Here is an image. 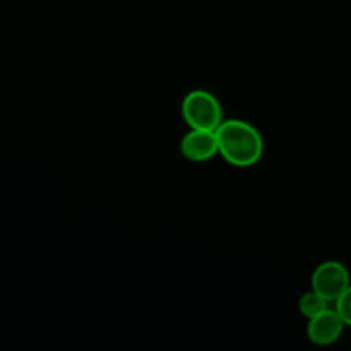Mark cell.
Wrapping results in <instances>:
<instances>
[{"instance_id": "cell-1", "label": "cell", "mask_w": 351, "mask_h": 351, "mask_svg": "<svg viewBox=\"0 0 351 351\" xmlns=\"http://www.w3.org/2000/svg\"><path fill=\"white\" fill-rule=\"evenodd\" d=\"M216 137L219 156L237 168L254 167L264 154L263 136L245 120H223L216 129Z\"/></svg>"}, {"instance_id": "cell-2", "label": "cell", "mask_w": 351, "mask_h": 351, "mask_svg": "<svg viewBox=\"0 0 351 351\" xmlns=\"http://www.w3.org/2000/svg\"><path fill=\"white\" fill-rule=\"evenodd\" d=\"M182 117L191 129L199 130H216L225 120L218 98L204 89H195L185 96Z\"/></svg>"}, {"instance_id": "cell-3", "label": "cell", "mask_w": 351, "mask_h": 351, "mask_svg": "<svg viewBox=\"0 0 351 351\" xmlns=\"http://www.w3.org/2000/svg\"><path fill=\"white\" fill-rule=\"evenodd\" d=\"M350 287V273L343 264L328 261L312 274V290L328 302H336Z\"/></svg>"}, {"instance_id": "cell-4", "label": "cell", "mask_w": 351, "mask_h": 351, "mask_svg": "<svg viewBox=\"0 0 351 351\" xmlns=\"http://www.w3.org/2000/svg\"><path fill=\"white\" fill-rule=\"evenodd\" d=\"M180 153L185 160L194 163H204L213 160L218 153V137L216 130L191 129V132L182 137Z\"/></svg>"}, {"instance_id": "cell-5", "label": "cell", "mask_w": 351, "mask_h": 351, "mask_svg": "<svg viewBox=\"0 0 351 351\" xmlns=\"http://www.w3.org/2000/svg\"><path fill=\"white\" fill-rule=\"evenodd\" d=\"M345 322L339 317V314L331 308H326L315 317L308 319L307 336L314 345L317 346H329L335 341H338L341 336Z\"/></svg>"}, {"instance_id": "cell-6", "label": "cell", "mask_w": 351, "mask_h": 351, "mask_svg": "<svg viewBox=\"0 0 351 351\" xmlns=\"http://www.w3.org/2000/svg\"><path fill=\"white\" fill-rule=\"evenodd\" d=\"M328 304L329 302L326 298H322L321 295L312 290L300 298V312L307 319H312L321 314V312H324L328 308Z\"/></svg>"}, {"instance_id": "cell-7", "label": "cell", "mask_w": 351, "mask_h": 351, "mask_svg": "<svg viewBox=\"0 0 351 351\" xmlns=\"http://www.w3.org/2000/svg\"><path fill=\"white\" fill-rule=\"evenodd\" d=\"M336 312L343 319L345 326H350L351 328V285L348 287V290L336 300Z\"/></svg>"}]
</instances>
